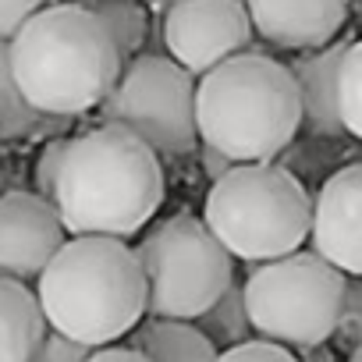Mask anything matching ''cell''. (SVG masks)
<instances>
[{"label":"cell","instance_id":"d4e9b609","mask_svg":"<svg viewBox=\"0 0 362 362\" xmlns=\"http://www.w3.org/2000/svg\"><path fill=\"white\" fill-rule=\"evenodd\" d=\"M199 160H203V170H206V177H210V181L224 177V174L235 167V160H231V156H224V153H217L214 146H203V149H199Z\"/></svg>","mask_w":362,"mask_h":362},{"label":"cell","instance_id":"52a82bcc","mask_svg":"<svg viewBox=\"0 0 362 362\" xmlns=\"http://www.w3.org/2000/svg\"><path fill=\"white\" fill-rule=\"evenodd\" d=\"M135 259L146 277V316L156 320L192 323L235 281V256L192 214L160 221L135 245Z\"/></svg>","mask_w":362,"mask_h":362},{"label":"cell","instance_id":"ac0fdd59","mask_svg":"<svg viewBox=\"0 0 362 362\" xmlns=\"http://www.w3.org/2000/svg\"><path fill=\"white\" fill-rule=\"evenodd\" d=\"M217 348H231V344H242V341H252V323H249V313H245V295H242V284H228V291L199 316L192 320Z\"/></svg>","mask_w":362,"mask_h":362},{"label":"cell","instance_id":"603a6c76","mask_svg":"<svg viewBox=\"0 0 362 362\" xmlns=\"http://www.w3.org/2000/svg\"><path fill=\"white\" fill-rule=\"evenodd\" d=\"M93 351H96V348H89V344H82V341H75V337H64V334H57V330H47L29 362H86Z\"/></svg>","mask_w":362,"mask_h":362},{"label":"cell","instance_id":"cb8c5ba5","mask_svg":"<svg viewBox=\"0 0 362 362\" xmlns=\"http://www.w3.org/2000/svg\"><path fill=\"white\" fill-rule=\"evenodd\" d=\"M47 8V0H0V40H15V33Z\"/></svg>","mask_w":362,"mask_h":362},{"label":"cell","instance_id":"5bb4252c","mask_svg":"<svg viewBox=\"0 0 362 362\" xmlns=\"http://www.w3.org/2000/svg\"><path fill=\"white\" fill-rule=\"evenodd\" d=\"M47 330L36 291L0 277V362H29Z\"/></svg>","mask_w":362,"mask_h":362},{"label":"cell","instance_id":"2e32d148","mask_svg":"<svg viewBox=\"0 0 362 362\" xmlns=\"http://www.w3.org/2000/svg\"><path fill=\"white\" fill-rule=\"evenodd\" d=\"M64 121L68 117H50V114H40L36 107H29V100L22 96L15 71H11L8 40H0V139L4 142L36 139L43 132H54V124L61 128Z\"/></svg>","mask_w":362,"mask_h":362},{"label":"cell","instance_id":"f1b7e54d","mask_svg":"<svg viewBox=\"0 0 362 362\" xmlns=\"http://www.w3.org/2000/svg\"><path fill=\"white\" fill-rule=\"evenodd\" d=\"M358 348H362V337H358Z\"/></svg>","mask_w":362,"mask_h":362},{"label":"cell","instance_id":"8fae6325","mask_svg":"<svg viewBox=\"0 0 362 362\" xmlns=\"http://www.w3.org/2000/svg\"><path fill=\"white\" fill-rule=\"evenodd\" d=\"M313 252L348 277H362V163L334 170L313 203Z\"/></svg>","mask_w":362,"mask_h":362},{"label":"cell","instance_id":"277c9868","mask_svg":"<svg viewBox=\"0 0 362 362\" xmlns=\"http://www.w3.org/2000/svg\"><path fill=\"white\" fill-rule=\"evenodd\" d=\"M203 146L235 163H270L302 128V96L291 68L267 54H238L196 86Z\"/></svg>","mask_w":362,"mask_h":362},{"label":"cell","instance_id":"7c38bea8","mask_svg":"<svg viewBox=\"0 0 362 362\" xmlns=\"http://www.w3.org/2000/svg\"><path fill=\"white\" fill-rule=\"evenodd\" d=\"M252 29L281 50H320L348 22V0H245Z\"/></svg>","mask_w":362,"mask_h":362},{"label":"cell","instance_id":"9a60e30c","mask_svg":"<svg viewBox=\"0 0 362 362\" xmlns=\"http://www.w3.org/2000/svg\"><path fill=\"white\" fill-rule=\"evenodd\" d=\"M128 348L142 351L149 362H217L221 348L189 320H142L128 334Z\"/></svg>","mask_w":362,"mask_h":362},{"label":"cell","instance_id":"e0dca14e","mask_svg":"<svg viewBox=\"0 0 362 362\" xmlns=\"http://www.w3.org/2000/svg\"><path fill=\"white\" fill-rule=\"evenodd\" d=\"M82 4L110 29L124 61L142 54V43L149 36V11L142 0H82Z\"/></svg>","mask_w":362,"mask_h":362},{"label":"cell","instance_id":"4316f807","mask_svg":"<svg viewBox=\"0 0 362 362\" xmlns=\"http://www.w3.org/2000/svg\"><path fill=\"white\" fill-rule=\"evenodd\" d=\"M298 362H337V355H334L330 348H323V344H316V348H302V355H298Z\"/></svg>","mask_w":362,"mask_h":362},{"label":"cell","instance_id":"30bf717a","mask_svg":"<svg viewBox=\"0 0 362 362\" xmlns=\"http://www.w3.org/2000/svg\"><path fill=\"white\" fill-rule=\"evenodd\" d=\"M68 242L57 206L36 192H0V277L40 281L47 263Z\"/></svg>","mask_w":362,"mask_h":362},{"label":"cell","instance_id":"3957f363","mask_svg":"<svg viewBox=\"0 0 362 362\" xmlns=\"http://www.w3.org/2000/svg\"><path fill=\"white\" fill-rule=\"evenodd\" d=\"M50 330L89 348L128 337L146 316V277L135 249L107 235L68 238L36 288Z\"/></svg>","mask_w":362,"mask_h":362},{"label":"cell","instance_id":"8992f818","mask_svg":"<svg viewBox=\"0 0 362 362\" xmlns=\"http://www.w3.org/2000/svg\"><path fill=\"white\" fill-rule=\"evenodd\" d=\"M348 274L320 252H288L256 263L242 284L252 334L284 348L327 344L337 330Z\"/></svg>","mask_w":362,"mask_h":362},{"label":"cell","instance_id":"83f0119b","mask_svg":"<svg viewBox=\"0 0 362 362\" xmlns=\"http://www.w3.org/2000/svg\"><path fill=\"white\" fill-rule=\"evenodd\" d=\"M344 362H362V348H351V355H348Z\"/></svg>","mask_w":362,"mask_h":362},{"label":"cell","instance_id":"ffe728a7","mask_svg":"<svg viewBox=\"0 0 362 362\" xmlns=\"http://www.w3.org/2000/svg\"><path fill=\"white\" fill-rule=\"evenodd\" d=\"M68 146H71V139H64V135H50L47 139V146L40 149V156H36V167H33V181H36V196H43V199H50L54 203V196H57V177H61V167H64V153H68Z\"/></svg>","mask_w":362,"mask_h":362},{"label":"cell","instance_id":"7402d4cb","mask_svg":"<svg viewBox=\"0 0 362 362\" xmlns=\"http://www.w3.org/2000/svg\"><path fill=\"white\" fill-rule=\"evenodd\" d=\"M217 362H298L295 351H288L284 344L277 341H263V337H252V341H242V344H231L217 355Z\"/></svg>","mask_w":362,"mask_h":362},{"label":"cell","instance_id":"5b68a950","mask_svg":"<svg viewBox=\"0 0 362 362\" xmlns=\"http://www.w3.org/2000/svg\"><path fill=\"white\" fill-rule=\"evenodd\" d=\"M203 221L235 259L256 267L302 249L313 231V199L277 163H235L214 181Z\"/></svg>","mask_w":362,"mask_h":362},{"label":"cell","instance_id":"9c48e42d","mask_svg":"<svg viewBox=\"0 0 362 362\" xmlns=\"http://www.w3.org/2000/svg\"><path fill=\"white\" fill-rule=\"evenodd\" d=\"M160 29L170 61L189 75H206L217 64L249 54L256 36L245 0H170Z\"/></svg>","mask_w":362,"mask_h":362},{"label":"cell","instance_id":"6da1fadb","mask_svg":"<svg viewBox=\"0 0 362 362\" xmlns=\"http://www.w3.org/2000/svg\"><path fill=\"white\" fill-rule=\"evenodd\" d=\"M167 192L160 156L117 124L89 128L71 139L57 177V217L71 238H132L160 210Z\"/></svg>","mask_w":362,"mask_h":362},{"label":"cell","instance_id":"484cf974","mask_svg":"<svg viewBox=\"0 0 362 362\" xmlns=\"http://www.w3.org/2000/svg\"><path fill=\"white\" fill-rule=\"evenodd\" d=\"M86 362H149L142 351H135V348H117V344H107V348H96Z\"/></svg>","mask_w":362,"mask_h":362},{"label":"cell","instance_id":"d6986e66","mask_svg":"<svg viewBox=\"0 0 362 362\" xmlns=\"http://www.w3.org/2000/svg\"><path fill=\"white\" fill-rule=\"evenodd\" d=\"M337 110L344 132L362 139V40L348 43L337 71Z\"/></svg>","mask_w":362,"mask_h":362},{"label":"cell","instance_id":"ba28073f","mask_svg":"<svg viewBox=\"0 0 362 362\" xmlns=\"http://www.w3.org/2000/svg\"><path fill=\"white\" fill-rule=\"evenodd\" d=\"M103 124L139 135L156 156L196 153V75L160 54L124 61L117 86L100 103Z\"/></svg>","mask_w":362,"mask_h":362},{"label":"cell","instance_id":"44dd1931","mask_svg":"<svg viewBox=\"0 0 362 362\" xmlns=\"http://www.w3.org/2000/svg\"><path fill=\"white\" fill-rule=\"evenodd\" d=\"M358 337H362V277H348L344 305H341V320H337L334 341L351 351V348H358Z\"/></svg>","mask_w":362,"mask_h":362},{"label":"cell","instance_id":"4fadbf2b","mask_svg":"<svg viewBox=\"0 0 362 362\" xmlns=\"http://www.w3.org/2000/svg\"><path fill=\"white\" fill-rule=\"evenodd\" d=\"M348 43H327L320 50H309L291 64V75L298 82L302 96V124L313 135H341V110H337V71Z\"/></svg>","mask_w":362,"mask_h":362},{"label":"cell","instance_id":"7a4b0ae2","mask_svg":"<svg viewBox=\"0 0 362 362\" xmlns=\"http://www.w3.org/2000/svg\"><path fill=\"white\" fill-rule=\"evenodd\" d=\"M11 71L40 114L78 117L96 110L121 78L124 57L110 29L86 4H50L8 40Z\"/></svg>","mask_w":362,"mask_h":362}]
</instances>
